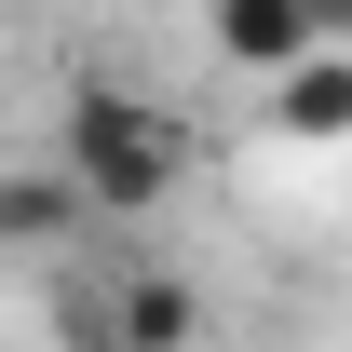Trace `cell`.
I'll list each match as a JSON object with an SVG mask.
<instances>
[{"instance_id": "obj_4", "label": "cell", "mask_w": 352, "mask_h": 352, "mask_svg": "<svg viewBox=\"0 0 352 352\" xmlns=\"http://www.w3.org/2000/svg\"><path fill=\"white\" fill-rule=\"evenodd\" d=\"M271 122L285 135H352V41H325L311 68H285L271 82Z\"/></svg>"}, {"instance_id": "obj_2", "label": "cell", "mask_w": 352, "mask_h": 352, "mask_svg": "<svg viewBox=\"0 0 352 352\" xmlns=\"http://www.w3.org/2000/svg\"><path fill=\"white\" fill-rule=\"evenodd\" d=\"M204 41H217V68H244V82H285V68L325 54V14H311V0H217Z\"/></svg>"}, {"instance_id": "obj_3", "label": "cell", "mask_w": 352, "mask_h": 352, "mask_svg": "<svg viewBox=\"0 0 352 352\" xmlns=\"http://www.w3.org/2000/svg\"><path fill=\"white\" fill-rule=\"evenodd\" d=\"M109 352H204V285L190 271H122L109 285Z\"/></svg>"}, {"instance_id": "obj_1", "label": "cell", "mask_w": 352, "mask_h": 352, "mask_svg": "<svg viewBox=\"0 0 352 352\" xmlns=\"http://www.w3.org/2000/svg\"><path fill=\"white\" fill-rule=\"evenodd\" d=\"M54 176L82 190V217H163L176 176H190V135L135 82H68V109H54Z\"/></svg>"}, {"instance_id": "obj_5", "label": "cell", "mask_w": 352, "mask_h": 352, "mask_svg": "<svg viewBox=\"0 0 352 352\" xmlns=\"http://www.w3.org/2000/svg\"><path fill=\"white\" fill-rule=\"evenodd\" d=\"M68 230H82V190H68L54 163H14V176H0V244H68Z\"/></svg>"}]
</instances>
